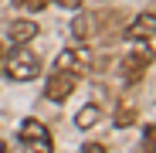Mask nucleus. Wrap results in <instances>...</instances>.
Masks as SVG:
<instances>
[{
    "mask_svg": "<svg viewBox=\"0 0 156 153\" xmlns=\"http://www.w3.org/2000/svg\"><path fill=\"white\" fill-rule=\"evenodd\" d=\"M0 68H4L7 78H14V82H34L41 75V58L34 55L27 44H17L10 55H4V65H0Z\"/></svg>",
    "mask_w": 156,
    "mask_h": 153,
    "instance_id": "f257e3e1",
    "label": "nucleus"
},
{
    "mask_svg": "<svg viewBox=\"0 0 156 153\" xmlns=\"http://www.w3.org/2000/svg\"><path fill=\"white\" fill-rule=\"evenodd\" d=\"M17 140L24 146H37V150H51L55 143H51V133H48V126L41 119H24L17 126Z\"/></svg>",
    "mask_w": 156,
    "mask_h": 153,
    "instance_id": "f03ea898",
    "label": "nucleus"
},
{
    "mask_svg": "<svg viewBox=\"0 0 156 153\" xmlns=\"http://www.w3.org/2000/svg\"><path fill=\"white\" fill-rule=\"evenodd\" d=\"M55 68L58 71H71V75H85L92 68V51L88 48H68L55 58Z\"/></svg>",
    "mask_w": 156,
    "mask_h": 153,
    "instance_id": "7ed1b4c3",
    "label": "nucleus"
},
{
    "mask_svg": "<svg viewBox=\"0 0 156 153\" xmlns=\"http://www.w3.org/2000/svg\"><path fill=\"white\" fill-rule=\"evenodd\" d=\"M75 82H78V75L58 71V68H55V75L44 82V99H51V102H65V99L75 92Z\"/></svg>",
    "mask_w": 156,
    "mask_h": 153,
    "instance_id": "20e7f679",
    "label": "nucleus"
},
{
    "mask_svg": "<svg viewBox=\"0 0 156 153\" xmlns=\"http://www.w3.org/2000/svg\"><path fill=\"white\" fill-rule=\"evenodd\" d=\"M146 65H149V55H143V51H133L126 61H122V78L129 85H136L143 82V75H146Z\"/></svg>",
    "mask_w": 156,
    "mask_h": 153,
    "instance_id": "39448f33",
    "label": "nucleus"
},
{
    "mask_svg": "<svg viewBox=\"0 0 156 153\" xmlns=\"http://www.w3.org/2000/svg\"><path fill=\"white\" fill-rule=\"evenodd\" d=\"M37 34H41L37 20H10V27H7V38H10L14 44H27V41H34Z\"/></svg>",
    "mask_w": 156,
    "mask_h": 153,
    "instance_id": "423d86ee",
    "label": "nucleus"
},
{
    "mask_svg": "<svg viewBox=\"0 0 156 153\" xmlns=\"http://www.w3.org/2000/svg\"><path fill=\"white\" fill-rule=\"evenodd\" d=\"M126 41H153V10H146L133 27L126 31Z\"/></svg>",
    "mask_w": 156,
    "mask_h": 153,
    "instance_id": "0eeeda50",
    "label": "nucleus"
},
{
    "mask_svg": "<svg viewBox=\"0 0 156 153\" xmlns=\"http://www.w3.org/2000/svg\"><path fill=\"white\" fill-rule=\"evenodd\" d=\"M98 119H102V109L98 106H85L82 112L75 116V126L78 129H92V126H98Z\"/></svg>",
    "mask_w": 156,
    "mask_h": 153,
    "instance_id": "6e6552de",
    "label": "nucleus"
},
{
    "mask_svg": "<svg viewBox=\"0 0 156 153\" xmlns=\"http://www.w3.org/2000/svg\"><path fill=\"white\" fill-rule=\"evenodd\" d=\"M71 31H75V38H78V41H88V38L95 34V20H92L88 14H78V17H75V24H71Z\"/></svg>",
    "mask_w": 156,
    "mask_h": 153,
    "instance_id": "1a4fd4ad",
    "label": "nucleus"
},
{
    "mask_svg": "<svg viewBox=\"0 0 156 153\" xmlns=\"http://www.w3.org/2000/svg\"><path fill=\"white\" fill-rule=\"evenodd\" d=\"M17 4H24L27 10H44V7L51 4V0H17Z\"/></svg>",
    "mask_w": 156,
    "mask_h": 153,
    "instance_id": "9d476101",
    "label": "nucleus"
},
{
    "mask_svg": "<svg viewBox=\"0 0 156 153\" xmlns=\"http://www.w3.org/2000/svg\"><path fill=\"white\" fill-rule=\"evenodd\" d=\"M55 4H61L65 10H78V7H82V0H55Z\"/></svg>",
    "mask_w": 156,
    "mask_h": 153,
    "instance_id": "9b49d317",
    "label": "nucleus"
},
{
    "mask_svg": "<svg viewBox=\"0 0 156 153\" xmlns=\"http://www.w3.org/2000/svg\"><path fill=\"white\" fill-rule=\"evenodd\" d=\"M82 150H85V153H105V146H102V143H85Z\"/></svg>",
    "mask_w": 156,
    "mask_h": 153,
    "instance_id": "f8f14e48",
    "label": "nucleus"
},
{
    "mask_svg": "<svg viewBox=\"0 0 156 153\" xmlns=\"http://www.w3.org/2000/svg\"><path fill=\"white\" fill-rule=\"evenodd\" d=\"M153 140H156V129H153V122H149V126H146V146H149V150H153Z\"/></svg>",
    "mask_w": 156,
    "mask_h": 153,
    "instance_id": "ddd939ff",
    "label": "nucleus"
},
{
    "mask_svg": "<svg viewBox=\"0 0 156 153\" xmlns=\"http://www.w3.org/2000/svg\"><path fill=\"white\" fill-rule=\"evenodd\" d=\"M0 65H4V41H0Z\"/></svg>",
    "mask_w": 156,
    "mask_h": 153,
    "instance_id": "4468645a",
    "label": "nucleus"
},
{
    "mask_svg": "<svg viewBox=\"0 0 156 153\" xmlns=\"http://www.w3.org/2000/svg\"><path fill=\"white\" fill-rule=\"evenodd\" d=\"M0 150H7V143H4V140H0Z\"/></svg>",
    "mask_w": 156,
    "mask_h": 153,
    "instance_id": "2eb2a0df",
    "label": "nucleus"
}]
</instances>
